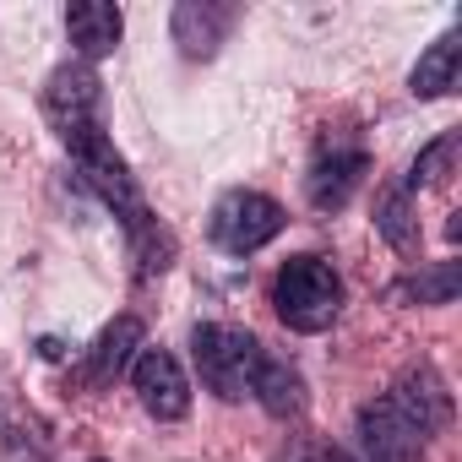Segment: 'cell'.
Wrapping results in <instances>:
<instances>
[{
	"mask_svg": "<svg viewBox=\"0 0 462 462\" xmlns=\"http://www.w3.org/2000/svg\"><path fill=\"white\" fill-rule=\"evenodd\" d=\"M44 115L55 125V136L71 147L93 131H104V88L88 66H60L44 88Z\"/></svg>",
	"mask_w": 462,
	"mask_h": 462,
	"instance_id": "8992f818",
	"label": "cell"
},
{
	"mask_svg": "<svg viewBox=\"0 0 462 462\" xmlns=\"http://www.w3.org/2000/svg\"><path fill=\"white\" fill-rule=\"evenodd\" d=\"M71 158H77V169H82V180H88V190L131 228V240L142 235V228H152V212L142 207V190H136V174H131V163L115 152V142L104 136V131H93V136H82V142H71Z\"/></svg>",
	"mask_w": 462,
	"mask_h": 462,
	"instance_id": "3957f363",
	"label": "cell"
},
{
	"mask_svg": "<svg viewBox=\"0 0 462 462\" xmlns=\"http://www.w3.org/2000/svg\"><path fill=\"white\" fill-rule=\"evenodd\" d=\"M66 33L82 60H104L115 55L125 23H120V6H109V0H77V6H66Z\"/></svg>",
	"mask_w": 462,
	"mask_h": 462,
	"instance_id": "8fae6325",
	"label": "cell"
},
{
	"mask_svg": "<svg viewBox=\"0 0 462 462\" xmlns=\"http://www.w3.org/2000/svg\"><path fill=\"white\" fill-rule=\"evenodd\" d=\"M131 386H136V402L163 424L190 413V381H185V370L169 348H142L136 365H131Z\"/></svg>",
	"mask_w": 462,
	"mask_h": 462,
	"instance_id": "52a82bcc",
	"label": "cell"
},
{
	"mask_svg": "<svg viewBox=\"0 0 462 462\" xmlns=\"http://www.w3.org/2000/svg\"><path fill=\"white\" fill-rule=\"evenodd\" d=\"M136 354H142V321H136V316H115V321L93 337V348H88V359H82V386H109V381H120V375L136 365Z\"/></svg>",
	"mask_w": 462,
	"mask_h": 462,
	"instance_id": "9c48e42d",
	"label": "cell"
},
{
	"mask_svg": "<svg viewBox=\"0 0 462 462\" xmlns=\"http://www.w3.org/2000/svg\"><path fill=\"white\" fill-rule=\"evenodd\" d=\"M375 228H381V235H386L397 251H413V245H419V223H413V190H408V185H397V190H386V196H381Z\"/></svg>",
	"mask_w": 462,
	"mask_h": 462,
	"instance_id": "9a60e30c",
	"label": "cell"
},
{
	"mask_svg": "<svg viewBox=\"0 0 462 462\" xmlns=\"http://www.w3.org/2000/svg\"><path fill=\"white\" fill-rule=\"evenodd\" d=\"M457 283H462V267H457V262H435L430 273L397 283L392 294H397V300H419V305H451V300H457Z\"/></svg>",
	"mask_w": 462,
	"mask_h": 462,
	"instance_id": "2e32d148",
	"label": "cell"
},
{
	"mask_svg": "<svg viewBox=\"0 0 462 462\" xmlns=\"http://www.w3.org/2000/svg\"><path fill=\"white\" fill-rule=\"evenodd\" d=\"M365 169H370V152L365 147H343V142H332V147H321V158L310 163V201L321 207V212H337V207H348V196L359 190V180H365Z\"/></svg>",
	"mask_w": 462,
	"mask_h": 462,
	"instance_id": "ba28073f",
	"label": "cell"
},
{
	"mask_svg": "<svg viewBox=\"0 0 462 462\" xmlns=\"http://www.w3.org/2000/svg\"><path fill=\"white\" fill-rule=\"evenodd\" d=\"M430 446V430L413 419V408L397 392H381L359 408V451L365 462H419Z\"/></svg>",
	"mask_w": 462,
	"mask_h": 462,
	"instance_id": "5b68a950",
	"label": "cell"
},
{
	"mask_svg": "<svg viewBox=\"0 0 462 462\" xmlns=\"http://www.w3.org/2000/svg\"><path fill=\"white\" fill-rule=\"evenodd\" d=\"M235 23H240L235 6H217V0H180L174 6V44L190 60H207V55H217V44L228 39Z\"/></svg>",
	"mask_w": 462,
	"mask_h": 462,
	"instance_id": "30bf717a",
	"label": "cell"
},
{
	"mask_svg": "<svg viewBox=\"0 0 462 462\" xmlns=\"http://www.w3.org/2000/svg\"><path fill=\"white\" fill-rule=\"evenodd\" d=\"M273 305H278L283 327H294V332H327L337 321V310H343V283H337L332 262L294 256L273 278Z\"/></svg>",
	"mask_w": 462,
	"mask_h": 462,
	"instance_id": "7a4b0ae2",
	"label": "cell"
},
{
	"mask_svg": "<svg viewBox=\"0 0 462 462\" xmlns=\"http://www.w3.org/2000/svg\"><path fill=\"white\" fill-rule=\"evenodd\" d=\"M283 207L273 201V196H262V190H228L217 207H212V223H207V235H212V245L217 251H228V256H251V251H262V245H273L278 235H283Z\"/></svg>",
	"mask_w": 462,
	"mask_h": 462,
	"instance_id": "277c9868",
	"label": "cell"
},
{
	"mask_svg": "<svg viewBox=\"0 0 462 462\" xmlns=\"http://www.w3.org/2000/svg\"><path fill=\"white\" fill-rule=\"evenodd\" d=\"M457 71H462V28H446V33L419 55L408 88H413V98H440V93L457 88Z\"/></svg>",
	"mask_w": 462,
	"mask_h": 462,
	"instance_id": "7c38bea8",
	"label": "cell"
},
{
	"mask_svg": "<svg viewBox=\"0 0 462 462\" xmlns=\"http://www.w3.org/2000/svg\"><path fill=\"white\" fill-rule=\"evenodd\" d=\"M190 354H196V370H201V386L217 392L223 402H240L251 397L256 386V370H262V343L245 332V327H223V321H207L190 332Z\"/></svg>",
	"mask_w": 462,
	"mask_h": 462,
	"instance_id": "6da1fadb",
	"label": "cell"
},
{
	"mask_svg": "<svg viewBox=\"0 0 462 462\" xmlns=\"http://www.w3.org/2000/svg\"><path fill=\"white\" fill-rule=\"evenodd\" d=\"M457 152H462V136H457V131H446L440 142H430V147L413 158V169H408V190L446 185V180H451V163H457Z\"/></svg>",
	"mask_w": 462,
	"mask_h": 462,
	"instance_id": "e0dca14e",
	"label": "cell"
},
{
	"mask_svg": "<svg viewBox=\"0 0 462 462\" xmlns=\"http://www.w3.org/2000/svg\"><path fill=\"white\" fill-rule=\"evenodd\" d=\"M251 397L267 408V413H278V419H289V413H300L305 408V381H300V370H289L283 359H262V370H256V386H251Z\"/></svg>",
	"mask_w": 462,
	"mask_h": 462,
	"instance_id": "5bb4252c",
	"label": "cell"
},
{
	"mask_svg": "<svg viewBox=\"0 0 462 462\" xmlns=\"http://www.w3.org/2000/svg\"><path fill=\"white\" fill-rule=\"evenodd\" d=\"M305 462H365V457H348V451H310Z\"/></svg>",
	"mask_w": 462,
	"mask_h": 462,
	"instance_id": "ac0fdd59",
	"label": "cell"
},
{
	"mask_svg": "<svg viewBox=\"0 0 462 462\" xmlns=\"http://www.w3.org/2000/svg\"><path fill=\"white\" fill-rule=\"evenodd\" d=\"M392 392L413 408V419L435 435V430H446L451 424V392H446V381L430 370V365H419V370H402L397 381H392Z\"/></svg>",
	"mask_w": 462,
	"mask_h": 462,
	"instance_id": "4fadbf2b",
	"label": "cell"
}]
</instances>
